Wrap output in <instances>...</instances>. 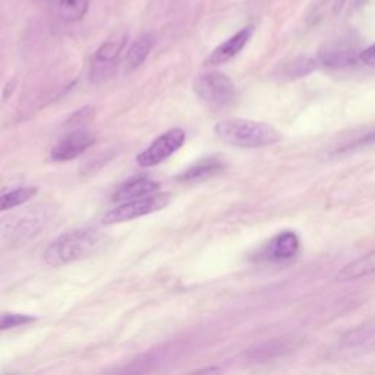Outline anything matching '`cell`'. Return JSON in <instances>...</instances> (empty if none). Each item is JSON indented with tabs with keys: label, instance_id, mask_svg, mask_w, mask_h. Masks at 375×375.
<instances>
[{
	"label": "cell",
	"instance_id": "cell-1",
	"mask_svg": "<svg viewBox=\"0 0 375 375\" xmlns=\"http://www.w3.org/2000/svg\"><path fill=\"white\" fill-rule=\"evenodd\" d=\"M214 132L218 140L239 148H263L281 141V135L273 125L242 118L217 122Z\"/></svg>",
	"mask_w": 375,
	"mask_h": 375
},
{
	"label": "cell",
	"instance_id": "cell-2",
	"mask_svg": "<svg viewBox=\"0 0 375 375\" xmlns=\"http://www.w3.org/2000/svg\"><path fill=\"white\" fill-rule=\"evenodd\" d=\"M100 246V233L96 229H75L62 233L44 251V261L50 267L66 266L91 255Z\"/></svg>",
	"mask_w": 375,
	"mask_h": 375
},
{
	"label": "cell",
	"instance_id": "cell-3",
	"mask_svg": "<svg viewBox=\"0 0 375 375\" xmlns=\"http://www.w3.org/2000/svg\"><path fill=\"white\" fill-rule=\"evenodd\" d=\"M194 91L204 103L213 107H223L235 99V84L222 72H207L194 81Z\"/></svg>",
	"mask_w": 375,
	"mask_h": 375
},
{
	"label": "cell",
	"instance_id": "cell-4",
	"mask_svg": "<svg viewBox=\"0 0 375 375\" xmlns=\"http://www.w3.org/2000/svg\"><path fill=\"white\" fill-rule=\"evenodd\" d=\"M169 204H170L169 194L145 195V196L137 198V200L125 201L119 207L107 211L106 216L103 217V223L104 224H116V223H122V222H129V220H133V218L160 211L164 207H168Z\"/></svg>",
	"mask_w": 375,
	"mask_h": 375
},
{
	"label": "cell",
	"instance_id": "cell-5",
	"mask_svg": "<svg viewBox=\"0 0 375 375\" xmlns=\"http://www.w3.org/2000/svg\"><path fill=\"white\" fill-rule=\"evenodd\" d=\"M44 217L34 211L19 213L0 222V242L21 244L33 239L43 229Z\"/></svg>",
	"mask_w": 375,
	"mask_h": 375
},
{
	"label": "cell",
	"instance_id": "cell-6",
	"mask_svg": "<svg viewBox=\"0 0 375 375\" xmlns=\"http://www.w3.org/2000/svg\"><path fill=\"white\" fill-rule=\"evenodd\" d=\"M185 132L179 128H173L160 135L147 150H144L137 157V161L142 168H154V166L168 160L182 147Z\"/></svg>",
	"mask_w": 375,
	"mask_h": 375
},
{
	"label": "cell",
	"instance_id": "cell-7",
	"mask_svg": "<svg viewBox=\"0 0 375 375\" xmlns=\"http://www.w3.org/2000/svg\"><path fill=\"white\" fill-rule=\"evenodd\" d=\"M300 251V239L298 233L285 231L270 239L263 246L259 258L270 264H286L294 261Z\"/></svg>",
	"mask_w": 375,
	"mask_h": 375
},
{
	"label": "cell",
	"instance_id": "cell-8",
	"mask_svg": "<svg viewBox=\"0 0 375 375\" xmlns=\"http://www.w3.org/2000/svg\"><path fill=\"white\" fill-rule=\"evenodd\" d=\"M96 142L94 135L84 129H77L62 138L51 150V159L55 161H69L84 154Z\"/></svg>",
	"mask_w": 375,
	"mask_h": 375
},
{
	"label": "cell",
	"instance_id": "cell-9",
	"mask_svg": "<svg viewBox=\"0 0 375 375\" xmlns=\"http://www.w3.org/2000/svg\"><path fill=\"white\" fill-rule=\"evenodd\" d=\"M253 34H254L253 25H248L242 29H239L236 34L223 41L220 46L213 50V53L207 59V65H213V66L222 65L229 60H232L244 50V47L248 44V41L251 40Z\"/></svg>",
	"mask_w": 375,
	"mask_h": 375
},
{
	"label": "cell",
	"instance_id": "cell-10",
	"mask_svg": "<svg viewBox=\"0 0 375 375\" xmlns=\"http://www.w3.org/2000/svg\"><path fill=\"white\" fill-rule=\"evenodd\" d=\"M224 168H226V163L222 159L207 157L190 166V168H188L185 172H182L176 179L183 183L201 182L204 179L220 174L224 170Z\"/></svg>",
	"mask_w": 375,
	"mask_h": 375
},
{
	"label": "cell",
	"instance_id": "cell-11",
	"mask_svg": "<svg viewBox=\"0 0 375 375\" xmlns=\"http://www.w3.org/2000/svg\"><path fill=\"white\" fill-rule=\"evenodd\" d=\"M361 53L349 46H328L318 55V62L328 68H346L355 65Z\"/></svg>",
	"mask_w": 375,
	"mask_h": 375
},
{
	"label": "cell",
	"instance_id": "cell-12",
	"mask_svg": "<svg viewBox=\"0 0 375 375\" xmlns=\"http://www.w3.org/2000/svg\"><path fill=\"white\" fill-rule=\"evenodd\" d=\"M159 183L151 181L148 178H137L131 179L127 183H123L119 190L114 192L113 201L114 203H125L131 200H137V198L151 195L159 190Z\"/></svg>",
	"mask_w": 375,
	"mask_h": 375
},
{
	"label": "cell",
	"instance_id": "cell-13",
	"mask_svg": "<svg viewBox=\"0 0 375 375\" xmlns=\"http://www.w3.org/2000/svg\"><path fill=\"white\" fill-rule=\"evenodd\" d=\"M375 274V249L343 267L336 276L337 281H355Z\"/></svg>",
	"mask_w": 375,
	"mask_h": 375
},
{
	"label": "cell",
	"instance_id": "cell-14",
	"mask_svg": "<svg viewBox=\"0 0 375 375\" xmlns=\"http://www.w3.org/2000/svg\"><path fill=\"white\" fill-rule=\"evenodd\" d=\"M128 41V33L125 31H118V33L112 34L104 43L97 49L94 60L99 65H110L114 64L120 56L125 46Z\"/></svg>",
	"mask_w": 375,
	"mask_h": 375
},
{
	"label": "cell",
	"instance_id": "cell-15",
	"mask_svg": "<svg viewBox=\"0 0 375 375\" xmlns=\"http://www.w3.org/2000/svg\"><path fill=\"white\" fill-rule=\"evenodd\" d=\"M154 46V41L151 36H142L137 41H133V44L129 47L127 57H125V62H127V66L129 70L138 69L145 60H147L148 55L151 53Z\"/></svg>",
	"mask_w": 375,
	"mask_h": 375
},
{
	"label": "cell",
	"instance_id": "cell-16",
	"mask_svg": "<svg viewBox=\"0 0 375 375\" xmlns=\"http://www.w3.org/2000/svg\"><path fill=\"white\" fill-rule=\"evenodd\" d=\"M37 192V186H23L8 194H0V211L12 210L15 207L25 204L31 198H34Z\"/></svg>",
	"mask_w": 375,
	"mask_h": 375
},
{
	"label": "cell",
	"instance_id": "cell-17",
	"mask_svg": "<svg viewBox=\"0 0 375 375\" xmlns=\"http://www.w3.org/2000/svg\"><path fill=\"white\" fill-rule=\"evenodd\" d=\"M88 0H59V15L65 23H78L88 12Z\"/></svg>",
	"mask_w": 375,
	"mask_h": 375
},
{
	"label": "cell",
	"instance_id": "cell-18",
	"mask_svg": "<svg viewBox=\"0 0 375 375\" xmlns=\"http://www.w3.org/2000/svg\"><path fill=\"white\" fill-rule=\"evenodd\" d=\"M318 57L311 56H300L295 60L289 62V64L283 68V74L287 79H296L305 75H309L318 68Z\"/></svg>",
	"mask_w": 375,
	"mask_h": 375
},
{
	"label": "cell",
	"instance_id": "cell-19",
	"mask_svg": "<svg viewBox=\"0 0 375 375\" xmlns=\"http://www.w3.org/2000/svg\"><path fill=\"white\" fill-rule=\"evenodd\" d=\"M292 349H295V346L290 345L289 340H283V341H273V343H267L264 346H259L257 349V352H253L254 359H268L273 358L274 355H281V353L285 352H290Z\"/></svg>",
	"mask_w": 375,
	"mask_h": 375
},
{
	"label": "cell",
	"instance_id": "cell-20",
	"mask_svg": "<svg viewBox=\"0 0 375 375\" xmlns=\"http://www.w3.org/2000/svg\"><path fill=\"white\" fill-rule=\"evenodd\" d=\"M372 340H375V331L372 328H358L355 331H350L343 339V345L348 348H357L367 345V343H371Z\"/></svg>",
	"mask_w": 375,
	"mask_h": 375
},
{
	"label": "cell",
	"instance_id": "cell-21",
	"mask_svg": "<svg viewBox=\"0 0 375 375\" xmlns=\"http://www.w3.org/2000/svg\"><path fill=\"white\" fill-rule=\"evenodd\" d=\"M36 321V317L27 314H14V312H0V331L29 324Z\"/></svg>",
	"mask_w": 375,
	"mask_h": 375
},
{
	"label": "cell",
	"instance_id": "cell-22",
	"mask_svg": "<svg viewBox=\"0 0 375 375\" xmlns=\"http://www.w3.org/2000/svg\"><path fill=\"white\" fill-rule=\"evenodd\" d=\"M359 59L363 62V64L368 65V66H372L375 68V44L367 47L365 50L362 51Z\"/></svg>",
	"mask_w": 375,
	"mask_h": 375
},
{
	"label": "cell",
	"instance_id": "cell-23",
	"mask_svg": "<svg viewBox=\"0 0 375 375\" xmlns=\"http://www.w3.org/2000/svg\"><path fill=\"white\" fill-rule=\"evenodd\" d=\"M371 144H375V132H371L368 133L367 137H363L362 140L357 141L353 145H349V147H346L345 150H352V148H361V147H365V145H371Z\"/></svg>",
	"mask_w": 375,
	"mask_h": 375
},
{
	"label": "cell",
	"instance_id": "cell-24",
	"mask_svg": "<svg viewBox=\"0 0 375 375\" xmlns=\"http://www.w3.org/2000/svg\"><path fill=\"white\" fill-rule=\"evenodd\" d=\"M346 2H348V0H336V5H335L336 12H339V10L343 8V5H345Z\"/></svg>",
	"mask_w": 375,
	"mask_h": 375
}]
</instances>
